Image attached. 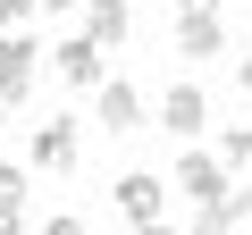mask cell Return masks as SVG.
Listing matches in <instances>:
<instances>
[{
  "mask_svg": "<svg viewBox=\"0 0 252 235\" xmlns=\"http://www.w3.org/2000/svg\"><path fill=\"white\" fill-rule=\"evenodd\" d=\"M109 202H118V218L135 227V235H160V210H168V185H160L152 168H126V176L109 185Z\"/></svg>",
  "mask_w": 252,
  "mask_h": 235,
  "instance_id": "cell-1",
  "label": "cell"
},
{
  "mask_svg": "<svg viewBox=\"0 0 252 235\" xmlns=\"http://www.w3.org/2000/svg\"><path fill=\"white\" fill-rule=\"evenodd\" d=\"M177 193H185L193 210L227 202V193H235V185H227V160H219V151H193V143H185V151H177Z\"/></svg>",
  "mask_w": 252,
  "mask_h": 235,
  "instance_id": "cell-2",
  "label": "cell"
},
{
  "mask_svg": "<svg viewBox=\"0 0 252 235\" xmlns=\"http://www.w3.org/2000/svg\"><path fill=\"white\" fill-rule=\"evenodd\" d=\"M160 126H168V135H177V151H185V143H193V135H202V126H210V92H202V84H193V76H177V84H168V92H160Z\"/></svg>",
  "mask_w": 252,
  "mask_h": 235,
  "instance_id": "cell-3",
  "label": "cell"
},
{
  "mask_svg": "<svg viewBox=\"0 0 252 235\" xmlns=\"http://www.w3.org/2000/svg\"><path fill=\"white\" fill-rule=\"evenodd\" d=\"M34 67H42L34 34H0V109H26V92H34Z\"/></svg>",
  "mask_w": 252,
  "mask_h": 235,
  "instance_id": "cell-4",
  "label": "cell"
},
{
  "mask_svg": "<svg viewBox=\"0 0 252 235\" xmlns=\"http://www.w3.org/2000/svg\"><path fill=\"white\" fill-rule=\"evenodd\" d=\"M51 76L76 84V92H101V84H109V76H101V42H93V34H67V42L51 51Z\"/></svg>",
  "mask_w": 252,
  "mask_h": 235,
  "instance_id": "cell-5",
  "label": "cell"
},
{
  "mask_svg": "<svg viewBox=\"0 0 252 235\" xmlns=\"http://www.w3.org/2000/svg\"><path fill=\"white\" fill-rule=\"evenodd\" d=\"M93 109H101V126H109V135H135V126H143V92L126 84V76H109V84L93 92Z\"/></svg>",
  "mask_w": 252,
  "mask_h": 235,
  "instance_id": "cell-6",
  "label": "cell"
},
{
  "mask_svg": "<svg viewBox=\"0 0 252 235\" xmlns=\"http://www.w3.org/2000/svg\"><path fill=\"white\" fill-rule=\"evenodd\" d=\"M34 168H76V126L67 118H42L34 126Z\"/></svg>",
  "mask_w": 252,
  "mask_h": 235,
  "instance_id": "cell-7",
  "label": "cell"
},
{
  "mask_svg": "<svg viewBox=\"0 0 252 235\" xmlns=\"http://www.w3.org/2000/svg\"><path fill=\"white\" fill-rule=\"evenodd\" d=\"M219 51H227L219 17H177V59H219Z\"/></svg>",
  "mask_w": 252,
  "mask_h": 235,
  "instance_id": "cell-8",
  "label": "cell"
},
{
  "mask_svg": "<svg viewBox=\"0 0 252 235\" xmlns=\"http://www.w3.org/2000/svg\"><path fill=\"white\" fill-rule=\"evenodd\" d=\"M252 218V185H235L227 202H210V210H193V235H235Z\"/></svg>",
  "mask_w": 252,
  "mask_h": 235,
  "instance_id": "cell-9",
  "label": "cell"
},
{
  "mask_svg": "<svg viewBox=\"0 0 252 235\" xmlns=\"http://www.w3.org/2000/svg\"><path fill=\"white\" fill-rule=\"evenodd\" d=\"M84 34L109 51V42H126V34H135V17H126V0H93V17H84Z\"/></svg>",
  "mask_w": 252,
  "mask_h": 235,
  "instance_id": "cell-10",
  "label": "cell"
},
{
  "mask_svg": "<svg viewBox=\"0 0 252 235\" xmlns=\"http://www.w3.org/2000/svg\"><path fill=\"white\" fill-rule=\"evenodd\" d=\"M219 160H227V176L252 168V126H227V135H219Z\"/></svg>",
  "mask_w": 252,
  "mask_h": 235,
  "instance_id": "cell-11",
  "label": "cell"
},
{
  "mask_svg": "<svg viewBox=\"0 0 252 235\" xmlns=\"http://www.w3.org/2000/svg\"><path fill=\"white\" fill-rule=\"evenodd\" d=\"M17 202H26V168L0 160V218H17Z\"/></svg>",
  "mask_w": 252,
  "mask_h": 235,
  "instance_id": "cell-12",
  "label": "cell"
},
{
  "mask_svg": "<svg viewBox=\"0 0 252 235\" xmlns=\"http://www.w3.org/2000/svg\"><path fill=\"white\" fill-rule=\"evenodd\" d=\"M42 9V0H0V34H26V17Z\"/></svg>",
  "mask_w": 252,
  "mask_h": 235,
  "instance_id": "cell-13",
  "label": "cell"
},
{
  "mask_svg": "<svg viewBox=\"0 0 252 235\" xmlns=\"http://www.w3.org/2000/svg\"><path fill=\"white\" fill-rule=\"evenodd\" d=\"M42 235H84V218H42Z\"/></svg>",
  "mask_w": 252,
  "mask_h": 235,
  "instance_id": "cell-14",
  "label": "cell"
},
{
  "mask_svg": "<svg viewBox=\"0 0 252 235\" xmlns=\"http://www.w3.org/2000/svg\"><path fill=\"white\" fill-rule=\"evenodd\" d=\"M235 84H244V92H252V42H244V59H235Z\"/></svg>",
  "mask_w": 252,
  "mask_h": 235,
  "instance_id": "cell-15",
  "label": "cell"
},
{
  "mask_svg": "<svg viewBox=\"0 0 252 235\" xmlns=\"http://www.w3.org/2000/svg\"><path fill=\"white\" fill-rule=\"evenodd\" d=\"M42 9H51V17H67V9H76V0H42Z\"/></svg>",
  "mask_w": 252,
  "mask_h": 235,
  "instance_id": "cell-16",
  "label": "cell"
},
{
  "mask_svg": "<svg viewBox=\"0 0 252 235\" xmlns=\"http://www.w3.org/2000/svg\"><path fill=\"white\" fill-rule=\"evenodd\" d=\"M0 235H26V227H17V218H0Z\"/></svg>",
  "mask_w": 252,
  "mask_h": 235,
  "instance_id": "cell-17",
  "label": "cell"
},
{
  "mask_svg": "<svg viewBox=\"0 0 252 235\" xmlns=\"http://www.w3.org/2000/svg\"><path fill=\"white\" fill-rule=\"evenodd\" d=\"M160 235H177V227H160Z\"/></svg>",
  "mask_w": 252,
  "mask_h": 235,
  "instance_id": "cell-18",
  "label": "cell"
}]
</instances>
